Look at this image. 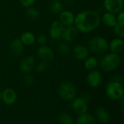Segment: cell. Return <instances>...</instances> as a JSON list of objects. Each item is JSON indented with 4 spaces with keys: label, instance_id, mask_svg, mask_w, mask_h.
Here are the masks:
<instances>
[{
    "label": "cell",
    "instance_id": "obj_1",
    "mask_svg": "<svg viewBox=\"0 0 124 124\" xmlns=\"http://www.w3.org/2000/svg\"><path fill=\"white\" fill-rule=\"evenodd\" d=\"M101 21L99 14L94 10H84L75 16L74 25L78 31L84 33H89L96 30Z\"/></svg>",
    "mask_w": 124,
    "mask_h": 124
},
{
    "label": "cell",
    "instance_id": "obj_2",
    "mask_svg": "<svg viewBox=\"0 0 124 124\" xmlns=\"http://www.w3.org/2000/svg\"><path fill=\"white\" fill-rule=\"evenodd\" d=\"M121 57L119 54L108 53L102 57L99 61L101 69L105 72H112L116 70L121 64Z\"/></svg>",
    "mask_w": 124,
    "mask_h": 124
},
{
    "label": "cell",
    "instance_id": "obj_3",
    "mask_svg": "<svg viewBox=\"0 0 124 124\" xmlns=\"http://www.w3.org/2000/svg\"><path fill=\"white\" fill-rule=\"evenodd\" d=\"M87 47L89 51L97 54H104L109 49V43L107 39L102 36H94L88 41Z\"/></svg>",
    "mask_w": 124,
    "mask_h": 124
},
{
    "label": "cell",
    "instance_id": "obj_4",
    "mask_svg": "<svg viewBox=\"0 0 124 124\" xmlns=\"http://www.w3.org/2000/svg\"><path fill=\"white\" fill-rule=\"evenodd\" d=\"M105 92L108 97L113 101L121 100L124 95V87L120 81H112L109 82L105 88Z\"/></svg>",
    "mask_w": 124,
    "mask_h": 124
},
{
    "label": "cell",
    "instance_id": "obj_5",
    "mask_svg": "<svg viewBox=\"0 0 124 124\" xmlns=\"http://www.w3.org/2000/svg\"><path fill=\"white\" fill-rule=\"evenodd\" d=\"M58 94L60 98L65 101H72L77 95L76 88L70 81H62L58 87Z\"/></svg>",
    "mask_w": 124,
    "mask_h": 124
},
{
    "label": "cell",
    "instance_id": "obj_6",
    "mask_svg": "<svg viewBox=\"0 0 124 124\" xmlns=\"http://www.w3.org/2000/svg\"><path fill=\"white\" fill-rule=\"evenodd\" d=\"M65 29V26L60 20L53 21L49 30V35L51 39L54 41L62 40Z\"/></svg>",
    "mask_w": 124,
    "mask_h": 124
},
{
    "label": "cell",
    "instance_id": "obj_7",
    "mask_svg": "<svg viewBox=\"0 0 124 124\" xmlns=\"http://www.w3.org/2000/svg\"><path fill=\"white\" fill-rule=\"evenodd\" d=\"M103 4L107 12L118 14L124 9V0H104Z\"/></svg>",
    "mask_w": 124,
    "mask_h": 124
},
{
    "label": "cell",
    "instance_id": "obj_8",
    "mask_svg": "<svg viewBox=\"0 0 124 124\" xmlns=\"http://www.w3.org/2000/svg\"><path fill=\"white\" fill-rule=\"evenodd\" d=\"M86 82L88 85L92 88L99 87L102 82V76L101 73L97 70L89 71L86 76Z\"/></svg>",
    "mask_w": 124,
    "mask_h": 124
},
{
    "label": "cell",
    "instance_id": "obj_9",
    "mask_svg": "<svg viewBox=\"0 0 124 124\" xmlns=\"http://www.w3.org/2000/svg\"><path fill=\"white\" fill-rule=\"evenodd\" d=\"M37 54L39 57L44 62H49L54 59V54L53 50L48 46L41 45L37 49Z\"/></svg>",
    "mask_w": 124,
    "mask_h": 124
},
{
    "label": "cell",
    "instance_id": "obj_10",
    "mask_svg": "<svg viewBox=\"0 0 124 124\" xmlns=\"http://www.w3.org/2000/svg\"><path fill=\"white\" fill-rule=\"evenodd\" d=\"M71 108L78 115H81L87 113L88 103L82 97L75 98L73 100L71 103Z\"/></svg>",
    "mask_w": 124,
    "mask_h": 124
},
{
    "label": "cell",
    "instance_id": "obj_11",
    "mask_svg": "<svg viewBox=\"0 0 124 124\" xmlns=\"http://www.w3.org/2000/svg\"><path fill=\"white\" fill-rule=\"evenodd\" d=\"M73 55L77 60H85L89 56V50L83 44H77L73 49Z\"/></svg>",
    "mask_w": 124,
    "mask_h": 124
},
{
    "label": "cell",
    "instance_id": "obj_12",
    "mask_svg": "<svg viewBox=\"0 0 124 124\" xmlns=\"http://www.w3.org/2000/svg\"><path fill=\"white\" fill-rule=\"evenodd\" d=\"M35 67V60L32 56L25 57L20 63V69L25 74L30 73Z\"/></svg>",
    "mask_w": 124,
    "mask_h": 124
},
{
    "label": "cell",
    "instance_id": "obj_13",
    "mask_svg": "<svg viewBox=\"0 0 124 124\" xmlns=\"http://www.w3.org/2000/svg\"><path fill=\"white\" fill-rule=\"evenodd\" d=\"M17 98V93L11 88H7L1 92V100L7 105H13L16 102Z\"/></svg>",
    "mask_w": 124,
    "mask_h": 124
},
{
    "label": "cell",
    "instance_id": "obj_14",
    "mask_svg": "<svg viewBox=\"0 0 124 124\" xmlns=\"http://www.w3.org/2000/svg\"><path fill=\"white\" fill-rule=\"evenodd\" d=\"M65 27L74 25L75 15L70 10H62L59 13V20Z\"/></svg>",
    "mask_w": 124,
    "mask_h": 124
},
{
    "label": "cell",
    "instance_id": "obj_15",
    "mask_svg": "<svg viewBox=\"0 0 124 124\" xmlns=\"http://www.w3.org/2000/svg\"><path fill=\"white\" fill-rule=\"evenodd\" d=\"M97 119L102 124H108L111 120V116L108 110L103 107H98L95 110Z\"/></svg>",
    "mask_w": 124,
    "mask_h": 124
},
{
    "label": "cell",
    "instance_id": "obj_16",
    "mask_svg": "<svg viewBox=\"0 0 124 124\" xmlns=\"http://www.w3.org/2000/svg\"><path fill=\"white\" fill-rule=\"evenodd\" d=\"M79 33V31L76 28V27L73 25L70 26L65 27L64 35H63V40L65 41V42H73L75 41V39L78 37Z\"/></svg>",
    "mask_w": 124,
    "mask_h": 124
},
{
    "label": "cell",
    "instance_id": "obj_17",
    "mask_svg": "<svg viewBox=\"0 0 124 124\" xmlns=\"http://www.w3.org/2000/svg\"><path fill=\"white\" fill-rule=\"evenodd\" d=\"M9 49L12 55L17 57L22 54L24 49V45L20 39L16 38L12 40L9 45Z\"/></svg>",
    "mask_w": 124,
    "mask_h": 124
},
{
    "label": "cell",
    "instance_id": "obj_18",
    "mask_svg": "<svg viewBox=\"0 0 124 124\" xmlns=\"http://www.w3.org/2000/svg\"><path fill=\"white\" fill-rule=\"evenodd\" d=\"M124 49V41L123 39L115 38L112 39L109 44V49L113 53L119 54L123 52Z\"/></svg>",
    "mask_w": 124,
    "mask_h": 124
},
{
    "label": "cell",
    "instance_id": "obj_19",
    "mask_svg": "<svg viewBox=\"0 0 124 124\" xmlns=\"http://www.w3.org/2000/svg\"><path fill=\"white\" fill-rule=\"evenodd\" d=\"M36 37L33 33L31 31H25L20 35V37L19 39H20L23 45L31 46L36 42Z\"/></svg>",
    "mask_w": 124,
    "mask_h": 124
},
{
    "label": "cell",
    "instance_id": "obj_20",
    "mask_svg": "<svg viewBox=\"0 0 124 124\" xmlns=\"http://www.w3.org/2000/svg\"><path fill=\"white\" fill-rule=\"evenodd\" d=\"M102 21L105 25L110 27V28H113L117 24V19H116V16L115 15V14H113L108 12H105L102 15Z\"/></svg>",
    "mask_w": 124,
    "mask_h": 124
},
{
    "label": "cell",
    "instance_id": "obj_21",
    "mask_svg": "<svg viewBox=\"0 0 124 124\" xmlns=\"http://www.w3.org/2000/svg\"><path fill=\"white\" fill-rule=\"evenodd\" d=\"M77 123L78 124H96V119L92 115L86 113L78 115Z\"/></svg>",
    "mask_w": 124,
    "mask_h": 124
},
{
    "label": "cell",
    "instance_id": "obj_22",
    "mask_svg": "<svg viewBox=\"0 0 124 124\" xmlns=\"http://www.w3.org/2000/svg\"><path fill=\"white\" fill-rule=\"evenodd\" d=\"M98 65H99V60L95 57H93V56L89 57V56L84 60V67L89 71L95 70Z\"/></svg>",
    "mask_w": 124,
    "mask_h": 124
},
{
    "label": "cell",
    "instance_id": "obj_23",
    "mask_svg": "<svg viewBox=\"0 0 124 124\" xmlns=\"http://www.w3.org/2000/svg\"><path fill=\"white\" fill-rule=\"evenodd\" d=\"M63 3L60 0H52L49 3V10L54 14H59L63 9Z\"/></svg>",
    "mask_w": 124,
    "mask_h": 124
},
{
    "label": "cell",
    "instance_id": "obj_24",
    "mask_svg": "<svg viewBox=\"0 0 124 124\" xmlns=\"http://www.w3.org/2000/svg\"><path fill=\"white\" fill-rule=\"evenodd\" d=\"M70 47L67 42H61L57 46L58 52L63 56H68L70 53Z\"/></svg>",
    "mask_w": 124,
    "mask_h": 124
},
{
    "label": "cell",
    "instance_id": "obj_25",
    "mask_svg": "<svg viewBox=\"0 0 124 124\" xmlns=\"http://www.w3.org/2000/svg\"><path fill=\"white\" fill-rule=\"evenodd\" d=\"M26 15L31 20H36L39 19V17L40 16V12H39V9H36V7H30L27 8Z\"/></svg>",
    "mask_w": 124,
    "mask_h": 124
},
{
    "label": "cell",
    "instance_id": "obj_26",
    "mask_svg": "<svg viewBox=\"0 0 124 124\" xmlns=\"http://www.w3.org/2000/svg\"><path fill=\"white\" fill-rule=\"evenodd\" d=\"M58 121L61 124H72L74 122L73 117L67 113H60L58 116Z\"/></svg>",
    "mask_w": 124,
    "mask_h": 124
},
{
    "label": "cell",
    "instance_id": "obj_27",
    "mask_svg": "<svg viewBox=\"0 0 124 124\" xmlns=\"http://www.w3.org/2000/svg\"><path fill=\"white\" fill-rule=\"evenodd\" d=\"M113 32L115 35L118 38L124 39V26L121 25L118 23H117L114 27H113Z\"/></svg>",
    "mask_w": 124,
    "mask_h": 124
},
{
    "label": "cell",
    "instance_id": "obj_28",
    "mask_svg": "<svg viewBox=\"0 0 124 124\" xmlns=\"http://www.w3.org/2000/svg\"><path fill=\"white\" fill-rule=\"evenodd\" d=\"M49 68V65L47 62L41 61V62H39L37 65L35 66V70L36 72L38 73H42L46 71L47 69Z\"/></svg>",
    "mask_w": 124,
    "mask_h": 124
},
{
    "label": "cell",
    "instance_id": "obj_29",
    "mask_svg": "<svg viewBox=\"0 0 124 124\" xmlns=\"http://www.w3.org/2000/svg\"><path fill=\"white\" fill-rule=\"evenodd\" d=\"M23 83L27 86H31L34 84V78L32 75L30 73L25 74V76L23 77Z\"/></svg>",
    "mask_w": 124,
    "mask_h": 124
},
{
    "label": "cell",
    "instance_id": "obj_30",
    "mask_svg": "<svg viewBox=\"0 0 124 124\" xmlns=\"http://www.w3.org/2000/svg\"><path fill=\"white\" fill-rule=\"evenodd\" d=\"M36 41H37V43L41 46V45H45L47 42V38L46 36L40 34L37 36V38H36Z\"/></svg>",
    "mask_w": 124,
    "mask_h": 124
},
{
    "label": "cell",
    "instance_id": "obj_31",
    "mask_svg": "<svg viewBox=\"0 0 124 124\" xmlns=\"http://www.w3.org/2000/svg\"><path fill=\"white\" fill-rule=\"evenodd\" d=\"M19 1L22 6H23L24 7L28 8L30 7H32L34 4V3L36 2V0H19Z\"/></svg>",
    "mask_w": 124,
    "mask_h": 124
},
{
    "label": "cell",
    "instance_id": "obj_32",
    "mask_svg": "<svg viewBox=\"0 0 124 124\" xmlns=\"http://www.w3.org/2000/svg\"><path fill=\"white\" fill-rule=\"evenodd\" d=\"M116 19H117V23L124 26V12L123 10L118 13V16L116 17Z\"/></svg>",
    "mask_w": 124,
    "mask_h": 124
},
{
    "label": "cell",
    "instance_id": "obj_33",
    "mask_svg": "<svg viewBox=\"0 0 124 124\" xmlns=\"http://www.w3.org/2000/svg\"><path fill=\"white\" fill-rule=\"evenodd\" d=\"M64 4L67 7H73V5L74 4V0H65L63 5Z\"/></svg>",
    "mask_w": 124,
    "mask_h": 124
},
{
    "label": "cell",
    "instance_id": "obj_34",
    "mask_svg": "<svg viewBox=\"0 0 124 124\" xmlns=\"http://www.w3.org/2000/svg\"><path fill=\"white\" fill-rule=\"evenodd\" d=\"M1 101V92L0 91V102Z\"/></svg>",
    "mask_w": 124,
    "mask_h": 124
},
{
    "label": "cell",
    "instance_id": "obj_35",
    "mask_svg": "<svg viewBox=\"0 0 124 124\" xmlns=\"http://www.w3.org/2000/svg\"><path fill=\"white\" fill-rule=\"evenodd\" d=\"M78 124L77 122H76V123H74V122H73V124Z\"/></svg>",
    "mask_w": 124,
    "mask_h": 124
}]
</instances>
